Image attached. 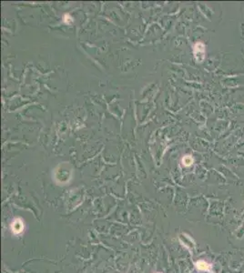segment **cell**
<instances>
[{
	"label": "cell",
	"mask_w": 244,
	"mask_h": 273,
	"mask_svg": "<svg viewBox=\"0 0 244 273\" xmlns=\"http://www.w3.org/2000/svg\"><path fill=\"white\" fill-rule=\"evenodd\" d=\"M204 53H205V47L202 43H197L194 47V55L199 62H200V57L202 60L204 59Z\"/></svg>",
	"instance_id": "cell-1"
},
{
	"label": "cell",
	"mask_w": 244,
	"mask_h": 273,
	"mask_svg": "<svg viewBox=\"0 0 244 273\" xmlns=\"http://www.w3.org/2000/svg\"><path fill=\"white\" fill-rule=\"evenodd\" d=\"M12 231L15 233V234H19L23 231V228H24V225L22 223V221L20 219H16L13 223H12Z\"/></svg>",
	"instance_id": "cell-2"
},
{
	"label": "cell",
	"mask_w": 244,
	"mask_h": 273,
	"mask_svg": "<svg viewBox=\"0 0 244 273\" xmlns=\"http://www.w3.org/2000/svg\"><path fill=\"white\" fill-rule=\"evenodd\" d=\"M196 266H197L198 270H201V271H207V270H210V265L207 263L206 261H204V260L198 261L196 263Z\"/></svg>",
	"instance_id": "cell-3"
},
{
	"label": "cell",
	"mask_w": 244,
	"mask_h": 273,
	"mask_svg": "<svg viewBox=\"0 0 244 273\" xmlns=\"http://www.w3.org/2000/svg\"><path fill=\"white\" fill-rule=\"evenodd\" d=\"M183 163H184L186 166H189V165L192 164V159H191L190 157H188V156H186V157L183 159Z\"/></svg>",
	"instance_id": "cell-4"
}]
</instances>
